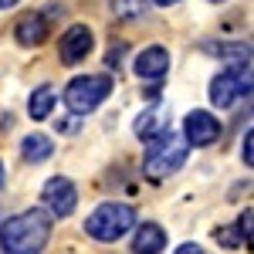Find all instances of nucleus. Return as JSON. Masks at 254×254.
<instances>
[{
    "label": "nucleus",
    "instance_id": "nucleus-11",
    "mask_svg": "<svg viewBox=\"0 0 254 254\" xmlns=\"http://www.w3.org/2000/svg\"><path fill=\"white\" fill-rule=\"evenodd\" d=\"M14 38H17L20 48H38L48 41V20L44 14H24L14 27Z\"/></svg>",
    "mask_w": 254,
    "mask_h": 254
},
{
    "label": "nucleus",
    "instance_id": "nucleus-6",
    "mask_svg": "<svg viewBox=\"0 0 254 254\" xmlns=\"http://www.w3.org/2000/svg\"><path fill=\"white\" fill-rule=\"evenodd\" d=\"M41 200H44L48 214L68 217L78 207V190H75V183H71L68 176H51V180L44 183V190H41Z\"/></svg>",
    "mask_w": 254,
    "mask_h": 254
},
{
    "label": "nucleus",
    "instance_id": "nucleus-8",
    "mask_svg": "<svg viewBox=\"0 0 254 254\" xmlns=\"http://www.w3.org/2000/svg\"><path fill=\"white\" fill-rule=\"evenodd\" d=\"M183 139H187V146H214L220 139V122L210 112L193 109L183 119Z\"/></svg>",
    "mask_w": 254,
    "mask_h": 254
},
{
    "label": "nucleus",
    "instance_id": "nucleus-15",
    "mask_svg": "<svg viewBox=\"0 0 254 254\" xmlns=\"http://www.w3.org/2000/svg\"><path fill=\"white\" fill-rule=\"evenodd\" d=\"M142 0H112V14L116 17H122V20H132V17H139L142 14Z\"/></svg>",
    "mask_w": 254,
    "mask_h": 254
},
{
    "label": "nucleus",
    "instance_id": "nucleus-17",
    "mask_svg": "<svg viewBox=\"0 0 254 254\" xmlns=\"http://www.w3.org/2000/svg\"><path fill=\"white\" fill-rule=\"evenodd\" d=\"M241 159H244L248 166L254 163V132L251 129H248V136H244V142H241Z\"/></svg>",
    "mask_w": 254,
    "mask_h": 254
},
{
    "label": "nucleus",
    "instance_id": "nucleus-9",
    "mask_svg": "<svg viewBox=\"0 0 254 254\" xmlns=\"http://www.w3.org/2000/svg\"><path fill=\"white\" fill-rule=\"evenodd\" d=\"M166 132H170V105L166 102H156V105H149L146 112L136 116V136L139 139L153 142V139L166 136Z\"/></svg>",
    "mask_w": 254,
    "mask_h": 254
},
{
    "label": "nucleus",
    "instance_id": "nucleus-20",
    "mask_svg": "<svg viewBox=\"0 0 254 254\" xmlns=\"http://www.w3.org/2000/svg\"><path fill=\"white\" fill-rule=\"evenodd\" d=\"M156 7H173V3H180V0H153Z\"/></svg>",
    "mask_w": 254,
    "mask_h": 254
},
{
    "label": "nucleus",
    "instance_id": "nucleus-7",
    "mask_svg": "<svg viewBox=\"0 0 254 254\" xmlns=\"http://www.w3.org/2000/svg\"><path fill=\"white\" fill-rule=\"evenodd\" d=\"M92 48H95V34H92V27H85V24H71L58 41V58L61 64H78L92 55Z\"/></svg>",
    "mask_w": 254,
    "mask_h": 254
},
{
    "label": "nucleus",
    "instance_id": "nucleus-14",
    "mask_svg": "<svg viewBox=\"0 0 254 254\" xmlns=\"http://www.w3.org/2000/svg\"><path fill=\"white\" fill-rule=\"evenodd\" d=\"M51 109H55V88H51V85H41V88H34V92H31V102H27V112H31V119H34V122H41V119L51 116Z\"/></svg>",
    "mask_w": 254,
    "mask_h": 254
},
{
    "label": "nucleus",
    "instance_id": "nucleus-4",
    "mask_svg": "<svg viewBox=\"0 0 254 254\" xmlns=\"http://www.w3.org/2000/svg\"><path fill=\"white\" fill-rule=\"evenodd\" d=\"M112 88H116L112 75H81V78H71L68 88H64V105L75 116H88V112H95L98 105L112 95Z\"/></svg>",
    "mask_w": 254,
    "mask_h": 254
},
{
    "label": "nucleus",
    "instance_id": "nucleus-5",
    "mask_svg": "<svg viewBox=\"0 0 254 254\" xmlns=\"http://www.w3.org/2000/svg\"><path fill=\"white\" fill-rule=\"evenodd\" d=\"M244 95L251 98V64H231L210 81V102L217 109H227Z\"/></svg>",
    "mask_w": 254,
    "mask_h": 254
},
{
    "label": "nucleus",
    "instance_id": "nucleus-22",
    "mask_svg": "<svg viewBox=\"0 0 254 254\" xmlns=\"http://www.w3.org/2000/svg\"><path fill=\"white\" fill-rule=\"evenodd\" d=\"M3 180H7V170H3V163H0V190H3Z\"/></svg>",
    "mask_w": 254,
    "mask_h": 254
},
{
    "label": "nucleus",
    "instance_id": "nucleus-3",
    "mask_svg": "<svg viewBox=\"0 0 254 254\" xmlns=\"http://www.w3.org/2000/svg\"><path fill=\"white\" fill-rule=\"evenodd\" d=\"M132 227H136V210L129 203H102L85 220V234L102 241V244H116Z\"/></svg>",
    "mask_w": 254,
    "mask_h": 254
},
{
    "label": "nucleus",
    "instance_id": "nucleus-13",
    "mask_svg": "<svg viewBox=\"0 0 254 254\" xmlns=\"http://www.w3.org/2000/svg\"><path fill=\"white\" fill-rule=\"evenodd\" d=\"M20 153L27 163H44V159L55 156V142L48 136H41V132H31V136L24 139V146H20Z\"/></svg>",
    "mask_w": 254,
    "mask_h": 254
},
{
    "label": "nucleus",
    "instance_id": "nucleus-18",
    "mask_svg": "<svg viewBox=\"0 0 254 254\" xmlns=\"http://www.w3.org/2000/svg\"><path fill=\"white\" fill-rule=\"evenodd\" d=\"M217 241H224L227 248H237V244H241V237L234 234V227H220V231H217Z\"/></svg>",
    "mask_w": 254,
    "mask_h": 254
},
{
    "label": "nucleus",
    "instance_id": "nucleus-16",
    "mask_svg": "<svg viewBox=\"0 0 254 254\" xmlns=\"http://www.w3.org/2000/svg\"><path fill=\"white\" fill-rule=\"evenodd\" d=\"M237 231H241V244H248V248H251V237H254V210H251V207L241 214V220H237Z\"/></svg>",
    "mask_w": 254,
    "mask_h": 254
},
{
    "label": "nucleus",
    "instance_id": "nucleus-1",
    "mask_svg": "<svg viewBox=\"0 0 254 254\" xmlns=\"http://www.w3.org/2000/svg\"><path fill=\"white\" fill-rule=\"evenodd\" d=\"M51 241V214L48 210H24L3 220L0 227V251L3 254H41Z\"/></svg>",
    "mask_w": 254,
    "mask_h": 254
},
{
    "label": "nucleus",
    "instance_id": "nucleus-12",
    "mask_svg": "<svg viewBox=\"0 0 254 254\" xmlns=\"http://www.w3.org/2000/svg\"><path fill=\"white\" fill-rule=\"evenodd\" d=\"M166 248V231L159 224H139L132 237V254H163Z\"/></svg>",
    "mask_w": 254,
    "mask_h": 254
},
{
    "label": "nucleus",
    "instance_id": "nucleus-10",
    "mask_svg": "<svg viewBox=\"0 0 254 254\" xmlns=\"http://www.w3.org/2000/svg\"><path fill=\"white\" fill-rule=\"evenodd\" d=\"M132 68H136L139 78L156 81V78H163V75L170 71V51H166L163 44H149V48H142V51H139V58H136Z\"/></svg>",
    "mask_w": 254,
    "mask_h": 254
},
{
    "label": "nucleus",
    "instance_id": "nucleus-21",
    "mask_svg": "<svg viewBox=\"0 0 254 254\" xmlns=\"http://www.w3.org/2000/svg\"><path fill=\"white\" fill-rule=\"evenodd\" d=\"M14 3H17V0H0V10H10Z\"/></svg>",
    "mask_w": 254,
    "mask_h": 254
},
{
    "label": "nucleus",
    "instance_id": "nucleus-19",
    "mask_svg": "<svg viewBox=\"0 0 254 254\" xmlns=\"http://www.w3.org/2000/svg\"><path fill=\"white\" fill-rule=\"evenodd\" d=\"M176 254H203V251H200V244H180Z\"/></svg>",
    "mask_w": 254,
    "mask_h": 254
},
{
    "label": "nucleus",
    "instance_id": "nucleus-2",
    "mask_svg": "<svg viewBox=\"0 0 254 254\" xmlns=\"http://www.w3.org/2000/svg\"><path fill=\"white\" fill-rule=\"evenodd\" d=\"M187 153H190L187 139L173 136V132L153 139V146H149V153H146V163H142V176H146L149 183H163L166 176H173L176 170L187 163Z\"/></svg>",
    "mask_w": 254,
    "mask_h": 254
}]
</instances>
